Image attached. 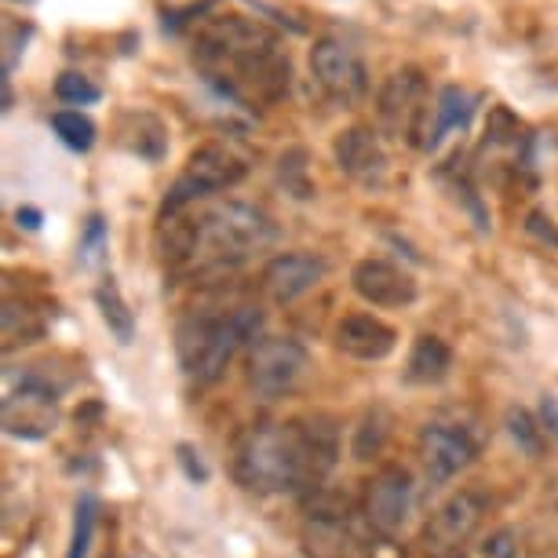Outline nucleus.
Masks as SVG:
<instances>
[{
    "label": "nucleus",
    "mask_w": 558,
    "mask_h": 558,
    "mask_svg": "<svg viewBox=\"0 0 558 558\" xmlns=\"http://www.w3.org/2000/svg\"><path fill=\"white\" fill-rule=\"evenodd\" d=\"M194 62L205 81L230 99L274 107L289 96V51L281 37L256 19L213 15L194 37Z\"/></svg>",
    "instance_id": "f257e3e1"
},
{
    "label": "nucleus",
    "mask_w": 558,
    "mask_h": 558,
    "mask_svg": "<svg viewBox=\"0 0 558 558\" xmlns=\"http://www.w3.org/2000/svg\"><path fill=\"white\" fill-rule=\"evenodd\" d=\"M157 241H161V256L172 270L208 278V274L234 270L267 252L278 241V230L256 205L213 202L165 216Z\"/></svg>",
    "instance_id": "f03ea898"
},
{
    "label": "nucleus",
    "mask_w": 558,
    "mask_h": 558,
    "mask_svg": "<svg viewBox=\"0 0 558 558\" xmlns=\"http://www.w3.org/2000/svg\"><path fill=\"white\" fill-rule=\"evenodd\" d=\"M340 457V435L325 416L259 424L241 435L234 449V478L248 493L318 489Z\"/></svg>",
    "instance_id": "7ed1b4c3"
},
{
    "label": "nucleus",
    "mask_w": 558,
    "mask_h": 558,
    "mask_svg": "<svg viewBox=\"0 0 558 558\" xmlns=\"http://www.w3.org/2000/svg\"><path fill=\"white\" fill-rule=\"evenodd\" d=\"M259 329L263 318L256 307H238L227 314H186L175 329L179 368L194 384H216L241 347L259 340Z\"/></svg>",
    "instance_id": "20e7f679"
},
{
    "label": "nucleus",
    "mask_w": 558,
    "mask_h": 558,
    "mask_svg": "<svg viewBox=\"0 0 558 558\" xmlns=\"http://www.w3.org/2000/svg\"><path fill=\"white\" fill-rule=\"evenodd\" d=\"M245 175H248V157L241 154L234 143H223V140L202 143L186 157L175 183L168 186V194L161 202V219L183 213V208L202 205L205 197H213L219 191H230V186H238Z\"/></svg>",
    "instance_id": "39448f33"
},
{
    "label": "nucleus",
    "mask_w": 558,
    "mask_h": 558,
    "mask_svg": "<svg viewBox=\"0 0 558 558\" xmlns=\"http://www.w3.org/2000/svg\"><path fill=\"white\" fill-rule=\"evenodd\" d=\"M376 113H380V124L387 135L427 150L430 124H435V107H430V96H427V77L416 66L395 70L391 77L384 81L380 96H376Z\"/></svg>",
    "instance_id": "423d86ee"
},
{
    "label": "nucleus",
    "mask_w": 558,
    "mask_h": 558,
    "mask_svg": "<svg viewBox=\"0 0 558 558\" xmlns=\"http://www.w3.org/2000/svg\"><path fill=\"white\" fill-rule=\"evenodd\" d=\"M311 368L307 347L292 336H259L248 347L245 380L259 398H286L303 384Z\"/></svg>",
    "instance_id": "0eeeda50"
},
{
    "label": "nucleus",
    "mask_w": 558,
    "mask_h": 558,
    "mask_svg": "<svg viewBox=\"0 0 558 558\" xmlns=\"http://www.w3.org/2000/svg\"><path fill=\"white\" fill-rule=\"evenodd\" d=\"M489 493L478 489V486H468V489H457L452 497H446L430 511V519L424 525V547L430 558H449L457 555L463 544L471 541L482 522L489 514Z\"/></svg>",
    "instance_id": "6e6552de"
},
{
    "label": "nucleus",
    "mask_w": 558,
    "mask_h": 558,
    "mask_svg": "<svg viewBox=\"0 0 558 558\" xmlns=\"http://www.w3.org/2000/svg\"><path fill=\"white\" fill-rule=\"evenodd\" d=\"M311 77L325 92V99L351 110L368 96L365 59L340 37H318L311 48Z\"/></svg>",
    "instance_id": "1a4fd4ad"
},
{
    "label": "nucleus",
    "mask_w": 558,
    "mask_h": 558,
    "mask_svg": "<svg viewBox=\"0 0 558 558\" xmlns=\"http://www.w3.org/2000/svg\"><path fill=\"white\" fill-rule=\"evenodd\" d=\"M413 508H416V482L398 463L380 468L365 482V497H362L365 522L380 536H387V541L405 530L409 519H413Z\"/></svg>",
    "instance_id": "9d476101"
},
{
    "label": "nucleus",
    "mask_w": 558,
    "mask_h": 558,
    "mask_svg": "<svg viewBox=\"0 0 558 558\" xmlns=\"http://www.w3.org/2000/svg\"><path fill=\"white\" fill-rule=\"evenodd\" d=\"M475 438L457 424H446V420H430L416 435V457L435 486H446L460 471H468L475 463Z\"/></svg>",
    "instance_id": "9b49d317"
},
{
    "label": "nucleus",
    "mask_w": 558,
    "mask_h": 558,
    "mask_svg": "<svg viewBox=\"0 0 558 558\" xmlns=\"http://www.w3.org/2000/svg\"><path fill=\"white\" fill-rule=\"evenodd\" d=\"M351 289L368 303V307H384V311L409 307V303H416V296H420L413 274L391 259H380V256H368L362 263H354Z\"/></svg>",
    "instance_id": "f8f14e48"
},
{
    "label": "nucleus",
    "mask_w": 558,
    "mask_h": 558,
    "mask_svg": "<svg viewBox=\"0 0 558 558\" xmlns=\"http://www.w3.org/2000/svg\"><path fill=\"white\" fill-rule=\"evenodd\" d=\"M325 274H329V263L314 256V252H281V256H274L263 267V292L278 307H289V303H296L318 289Z\"/></svg>",
    "instance_id": "ddd939ff"
},
{
    "label": "nucleus",
    "mask_w": 558,
    "mask_h": 558,
    "mask_svg": "<svg viewBox=\"0 0 558 558\" xmlns=\"http://www.w3.org/2000/svg\"><path fill=\"white\" fill-rule=\"evenodd\" d=\"M332 157H336V165H340V172L362 186H384L387 172H391L384 143L376 140V132L365 129V124H351V129H343L336 135Z\"/></svg>",
    "instance_id": "4468645a"
},
{
    "label": "nucleus",
    "mask_w": 558,
    "mask_h": 558,
    "mask_svg": "<svg viewBox=\"0 0 558 558\" xmlns=\"http://www.w3.org/2000/svg\"><path fill=\"white\" fill-rule=\"evenodd\" d=\"M56 391L40 380H23L19 391L4 398V427L12 438H45L48 430H56Z\"/></svg>",
    "instance_id": "2eb2a0df"
},
{
    "label": "nucleus",
    "mask_w": 558,
    "mask_h": 558,
    "mask_svg": "<svg viewBox=\"0 0 558 558\" xmlns=\"http://www.w3.org/2000/svg\"><path fill=\"white\" fill-rule=\"evenodd\" d=\"M336 351H343L354 362H384V357L395 354L398 347V332L376 314H347L340 318L332 332Z\"/></svg>",
    "instance_id": "dca6fc26"
},
{
    "label": "nucleus",
    "mask_w": 558,
    "mask_h": 558,
    "mask_svg": "<svg viewBox=\"0 0 558 558\" xmlns=\"http://www.w3.org/2000/svg\"><path fill=\"white\" fill-rule=\"evenodd\" d=\"M300 547H303V558H354L357 536L343 511L318 508L303 522Z\"/></svg>",
    "instance_id": "f3484780"
},
{
    "label": "nucleus",
    "mask_w": 558,
    "mask_h": 558,
    "mask_svg": "<svg viewBox=\"0 0 558 558\" xmlns=\"http://www.w3.org/2000/svg\"><path fill=\"white\" fill-rule=\"evenodd\" d=\"M118 143L129 154L157 165L168 154V129L150 110H124L118 118Z\"/></svg>",
    "instance_id": "a211bd4d"
},
{
    "label": "nucleus",
    "mask_w": 558,
    "mask_h": 558,
    "mask_svg": "<svg viewBox=\"0 0 558 558\" xmlns=\"http://www.w3.org/2000/svg\"><path fill=\"white\" fill-rule=\"evenodd\" d=\"M475 107H478V96H471L468 88L460 84H446L435 99V124H430V140H427V150H435L441 135L457 132V129H468L471 118H475Z\"/></svg>",
    "instance_id": "6ab92c4d"
},
{
    "label": "nucleus",
    "mask_w": 558,
    "mask_h": 558,
    "mask_svg": "<svg viewBox=\"0 0 558 558\" xmlns=\"http://www.w3.org/2000/svg\"><path fill=\"white\" fill-rule=\"evenodd\" d=\"M452 368V347L441 336H420L409 351V368L405 376L413 384H441Z\"/></svg>",
    "instance_id": "aec40b11"
},
{
    "label": "nucleus",
    "mask_w": 558,
    "mask_h": 558,
    "mask_svg": "<svg viewBox=\"0 0 558 558\" xmlns=\"http://www.w3.org/2000/svg\"><path fill=\"white\" fill-rule=\"evenodd\" d=\"M96 303H99L102 322H107V325H110V332L118 336V343H132V336H135V318H132L129 303H124V296H121L118 278H102V286L96 289Z\"/></svg>",
    "instance_id": "412c9836"
},
{
    "label": "nucleus",
    "mask_w": 558,
    "mask_h": 558,
    "mask_svg": "<svg viewBox=\"0 0 558 558\" xmlns=\"http://www.w3.org/2000/svg\"><path fill=\"white\" fill-rule=\"evenodd\" d=\"M51 129H56L59 140L77 154H88L92 146H96V121L81 110H56L51 113Z\"/></svg>",
    "instance_id": "4be33fe9"
},
{
    "label": "nucleus",
    "mask_w": 558,
    "mask_h": 558,
    "mask_svg": "<svg viewBox=\"0 0 558 558\" xmlns=\"http://www.w3.org/2000/svg\"><path fill=\"white\" fill-rule=\"evenodd\" d=\"M508 435L514 438V446H519L525 457H541L544 452V427L536 424L530 409H508Z\"/></svg>",
    "instance_id": "5701e85b"
},
{
    "label": "nucleus",
    "mask_w": 558,
    "mask_h": 558,
    "mask_svg": "<svg viewBox=\"0 0 558 558\" xmlns=\"http://www.w3.org/2000/svg\"><path fill=\"white\" fill-rule=\"evenodd\" d=\"M96 511H99V504L92 500V497H81L77 500V511H73V536H70L66 558H88L92 530H96Z\"/></svg>",
    "instance_id": "b1692460"
},
{
    "label": "nucleus",
    "mask_w": 558,
    "mask_h": 558,
    "mask_svg": "<svg viewBox=\"0 0 558 558\" xmlns=\"http://www.w3.org/2000/svg\"><path fill=\"white\" fill-rule=\"evenodd\" d=\"M384 441H387V416L380 409H373V413H365L362 427L354 430V457L373 460L384 449Z\"/></svg>",
    "instance_id": "393cba45"
},
{
    "label": "nucleus",
    "mask_w": 558,
    "mask_h": 558,
    "mask_svg": "<svg viewBox=\"0 0 558 558\" xmlns=\"http://www.w3.org/2000/svg\"><path fill=\"white\" fill-rule=\"evenodd\" d=\"M525 124L508 107H493L486 121V146H519L525 140Z\"/></svg>",
    "instance_id": "a878e982"
},
{
    "label": "nucleus",
    "mask_w": 558,
    "mask_h": 558,
    "mask_svg": "<svg viewBox=\"0 0 558 558\" xmlns=\"http://www.w3.org/2000/svg\"><path fill=\"white\" fill-rule=\"evenodd\" d=\"M56 96L59 102H66V107H88V102H99L102 99V92H99V84H92L84 73H59V81H56Z\"/></svg>",
    "instance_id": "bb28decb"
},
{
    "label": "nucleus",
    "mask_w": 558,
    "mask_h": 558,
    "mask_svg": "<svg viewBox=\"0 0 558 558\" xmlns=\"http://www.w3.org/2000/svg\"><path fill=\"white\" fill-rule=\"evenodd\" d=\"M281 183L292 197H311V183H307V165H303V150H292L281 157Z\"/></svg>",
    "instance_id": "cd10ccee"
},
{
    "label": "nucleus",
    "mask_w": 558,
    "mask_h": 558,
    "mask_svg": "<svg viewBox=\"0 0 558 558\" xmlns=\"http://www.w3.org/2000/svg\"><path fill=\"white\" fill-rule=\"evenodd\" d=\"M482 558H519V533L511 525H500L497 533L486 536V544L478 547Z\"/></svg>",
    "instance_id": "c85d7f7f"
},
{
    "label": "nucleus",
    "mask_w": 558,
    "mask_h": 558,
    "mask_svg": "<svg viewBox=\"0 0 558 558\" xmlns=\"http://www.w3.org/2000/svg\"><path fill=\"white\" fill-rule=\"evenodd\" d=\"M102 248H107V227H102L99 216H92L88 223H84V234H81L77 252H81L84 263H92V259L102 256Z\"/></svg>",
    "instance_id": "c756f323"
},
{
    "label": "nucleus",
    "mask_w": 558,
    "mask_h": 558,
    "mask_svg": "<svg viewBox=\"0 0 558 558\" xmlns=\"http://www.w3.org/2000/svg\"><path fill=\"white\" fill-rule=\"evenodd\" d=\"M525 234L536 238L541 245L558 248V227H555V219L547 216V213H541V208H533V213L525 216Z\"/></svg>",
    "instance_id": "7c9ffc66"
},
{
    "label": "nucleus",
    "mask_w": 558,
    "mask_h": 558,
    "mask_svg": "<svg viewBox=\"0 0 558 558\" xmlns=\"http://www.w3.org/2000/svg\"><path fill=\"white\" fill-rule=\"evenodd\" d=\"M179 463H183V468H186V475H191L194 482H205V478H208L205 463L194 457V449H191V446H179Z\"/></svg>",
    "instance_id": "2f4dec72"
},
{
    "label": "nucleus",
    "mask_w": 558,
    "mask_h": 558,
    "mask_svg": "<svg viewBox=\"0 0 558 558\" xmlns=\"http://www.w3.org/2000/svg\"><path fill=\"white\" fill-rule=\"evenodd\" d=\"M15 219H19V227H26V230H37L40 227V213H37V208H19V213H15Z\"/></svg>",
    "instance_id": "473e14b6"
},
{
    "label": "nucleus",
    "mask_w": 558,
    "mask_h": 558,
    "mask_svg": "<svg viewBox=\"0 0 558 558\" xmlns=\"http://www.w3.org/2000/svg\"><path fill=\"white\" fill-rule=\"evenodd\" d=\"M12 4H34V0H12Z\"/></svg>",
    "instance_id": "72a5a7b5"
},
{
    "label": "nucleus",
    "mask_w": 558,
    "mask_h": 558,
    "mask_svg": "<svg viewBox=\"0 0 558 558\" xmlns=\"http://www.w3.org/2000/svg\"><path fill=\"white\" fill-rule=\"evenodd\" d=\"M551 558H558V551H555V555H551Z\"/></svg>",
    "instance_id": "f704fd0d"
}]
</instances>
